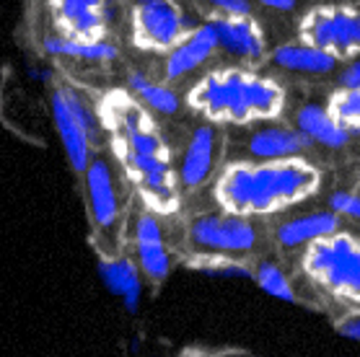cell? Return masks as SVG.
<instances>
[{
	"mask_svg": "<svg viewBox=\"0 0 360 357\" xmlns=\"http://www.w3.org/2000/svg\"><path fill=\"white\" fill-rule=\"evenodd\" d=\"M215 8V13L223 16H236V13H249V0H207Z\"/></svg>",
	"mask_w": 360,
	"mask_h": 357,
	"instance_id": "cell-26",
	"label": "cell"
},
{
	"mask_svg": "<svg viewBox=\"0 0 360 357\" xmlns=\"http://www.w3.org/2000/svg\"><path fill=\"white\" fill-rule=\"evenodd\" d=\"M321 187V171L303 155L280 161H233L215 178L218 207L244 218L275 215L306 202Z\"/></svg>",
	"mask_w": 360,
	"mask_h": 357,
	"instance_id": "cell-2",
	"label": "cell"
},
{
	"mask_svg": "<svg viewBox=\"0 0 360 357\" xmlns=\"http://www.w3.org/2000/svg\"><path fill=\"white\" fill-rule=\"evenodd\" d=\"M254 280L262 287L264 292H270L272 298H280V301L288 303H301V295L295 292L290 277L283 272V269L270 259H262L257 267H254Z\"/></svg>",
	"mask_w": 360,
	"mask_h": 357,
	"instance_id": "cell-22",
	"label": "cell"
},
{
	"mask_svg": "<svg viewBox=\"0 0 360 357\" xmlns=\"http://www.w3.org/2000/svg\"><path fill=\"white\" fill-rule=\"evenodd\" d=\"M257 3H262L264 8L280 11V13H285V11L295 8V0H257Z\"/></svg>",
	"mask_w": 360,
	"mask_h": 357,
	"instance_id": "cell-28",
	"label": "cell"
},
{
	"mask_svg": "<svg viewBox=\"0 0 360 357\" xmlns=\"http://www.w3.org/2000/svg\"><path fill=\"white\" fill-rule=\"evenodd\" d=\"M327 109L347 127L352 138H360V89H340L329 93Z\"/></svg>",
	"mask_w": 360,
	"mask_h": 357,
	"instance_id": "cell-23",
	"label": "cell"
},
{
	"mask_svg": "<svg viewBox=\"0 0 360 357\" xmlns=\"http://www.w3.org/2000/svg\"><path fill=\"white\" fill-rule=\"evenodd\" d=\"M127 91L156 114H166V117H169V114L179 112V106H181L179 96H176L169 86L150 81L146 73H138V70L127 75Z\"/></svg>",
	"mask_w": 360,
	"mask_h": 357,
	"instance_id": "cell-20",
	"label": "cell"
},
{
	"mask_svg": "<svg viewBox=\"0 0 360 357\" xmlns=\"http://www.w3.org/2000/svg\"><path fill=\"white\" fill-rule=\"evenodd\" d=\"M342 228V215L335 210H314L306 215H295L283 220L275 228V241L280 249H306L309 244L319 241L324 235Z\"/></svg>",
	"mask_w": 360,
	"mask_h": 357,
	"instance_id": "cell-15",
	"label": "cell"
},
{
	"mask_svg": "<svg viewBox=\"0 0 360 357\" xmlns=\"http://www.w3.org/2000/svg\"><path fill=\"white\" fill-rule=\"evenodd\" d=\"M303 269L316 287L360 306V238L340 228L314 241L306 246Z\"/></svg>",
	"mask_w": 360,
	"mask_h": 357,
	"instance_id": "cell-4",
	"label": "cell"
},
{
	"mask_svg": "<svg viewBox=\"0 0 360 357\" xmlns=\"http://www.w3.org/2000/svg\"><path fill=\"white\" fill-rule=\"evenodd\" d=\"M187 241L197 257H231L238 259L254 252L259 244V231L252 218L233 212H202L189 220Z\"/></svg>",
	"mask_w": 360,
	"mask_h": 357,
	"instance_id": "cell-7",
	"label": "cell"
},
{
	"mask_svg": "<svg viewBox=\"0 0 360 357\" xmlns=\"http://www.w3.org/2000/svg\"><path fill=\"white\" fill-rule=\"evenodd\" d=\"M213 24L218 29V41L226 55L246 63H257L267 57V37L252 13H236V16L218 13Z\"/></svg>",
	"mask_w": 360,
	"mask_h": 357,
	"instance_id": "cell-13",
	"label": "cell"
},
{
	"mask_svg": "<svg viewBox=\"0 0 360 357\" xmlns=\"http://www.w3.org/2000/svg\"><path fill=\"white\" fill-rule=\"evenodd\" d=\"M329 207L335 212H340L342 218H350V220H358L360 223V195L355 192H332L329 197Z\"/></svg>",
	"mask_w": 360,
	"mask_h": 357,
	"instance_id": "cell-24",
	"label": "cell"
},
{
	"mask_svg": "<svg viewBox=\"0 0 360 357\" xmlns=\"http://www.w3.org/2000/svg\"><path fill=\"white\" fill-rule=\"evenodd\" d=\"M98 119L117 163L148 210L156 215L179 210V171L174 169L172 150L150 109L127 91H109L98 106Z\"/></svg>",
	"mask_w": 360,
	"mask_h": 357,
	"instance_id": "cell-1",
	"label": "cell"
},
{
	"mask_svg": "<svg viewBox=\"0 0 360 357\" xmlns=\"http://www.w3.org/2000/svg\"><path fill=\"white\" fill-rule=\"evenodd\" d=\"M192 29L174 0H135L130 11V39L143 52L169 55Z\"/></svg>",
	"mask_w": 360,
	"mask_h": 357,
	"instance_id": "cell-8",
	"label": "cell"
},
{
	"mask_svg": "<svg viewBox=\"0 0 360 357\" xmlns=\"http://www.w3.org/2000/svg\"><path fill=\"white\" fill-rule=\"evenodd\" d=\"M47 6L58 34L75 39H104L107 0H47Z\"/></svg>",
	"mask_w": 360,
	"mask_h": 357,
	"instance_id": "cell-11",
	"label": "cell"
},
{
	"mask_svg": "<svg viewBox=\"0 0 360 357\" xmlns=\"http://www.w3.org/2000/svg\"><path fill=\"white\" fill-rule=\"evenodd\" d=\"M218 153H221V132L215 130L213 122L200 124L195 132L189 135L184 155L179 163V184L189 192L200 189L210 178L218 163Z\"/></svg>",
	"mask_w": 360,
	"mask_h": 357,
	"instance_id": "cell-12",
	"label": "cell"
},
{
	"mask_svg": "<svg viewBox=\"0 0 360 357\" xmlns=\"http://www.w3.org/2000/svg\"><path fill=\"white\" fill-rule=\"evenodd\" d=\"M295 127L306 135L309 143H316V145L332 148V150H340L350 143V132L345 127L335 114L329 112L327 106L319 104H306L298 109L295 114Z\"/></svg>",
	"mask_w": 360,
	"mask_h": 357,
	"instance_id": "cell-16",
	"label": "cell"
},
{
	"mask_svg": "<svg viewBox=\"0 0 360 357\" xmlns=\"http://www.w3.org/2000/svg\"><path fill=\"white\" fill-rule=\"evenodd\" d=\"M337 332L342 337H350V339H360V311H350L345 313L340 321H337Z\"/></svg>",
	"mask_w": 360,
	"mask_h": 357,
	"instance_id": "cell-25",
	"label": "cell"
},
{
	"mask_svg": "<svg viewBox=\"0 0 360 357\" xmlns=\"http://www.w3.org/2000/svg\"><path fill=\"white\" fill-rule=\"evenodd\" d=\"M44 52L52 57H70V60H86V63H109L117 57V47L107 39H75V37H47Z\"/></svg>",
	"mask_w": 360,
	"mask_h": 357,
	"instance_id": "cell-19",
	"label": "cell"
},
{
	"mask_svg": "<svg viewBox=\"0 0 360 357\" xmlns=\"http://www.w3.org/2000/svg\"><path fill=\"white\" fill-rule=\"evenodd\" d=\"M101 275L109 287L120 292L130 309H135L140 298L138 264H132L130 259H122V257H107V259H101Z\"/></svg>",
	"mask_w": 360,
	"mask_h": 357,
	"instance_id": "cell-21",
	"label": "cell"
},
{
	"mask_svg": "<svg viewBox=\"0 0 360 357\" xmlns=\"http://www.w3.org/2000/svg\"><path fill=\"white\" fill-rule=\"evenodd\" d=\"M272 63L283 70L290 73H303V75H327L337 67V60L327 55L324 49L306 44V41H285L280 47L272 49Z\"/></svg>",
	"mask_w": 360,
	"mask_h": 357,
	"instance_id": "cell-18",
	"label": "cell"
},
{
	"mask_svg": "<svg viewBox=\"0 0 360 357\" xmlns=\"http://www.w3.org/2000/svg\"><path fill=\"white\" fill-rule=\"evenodd\" d=\"M311 145L298 127H262L249 138V155L257 161H280L295 158Z\"/></svg>",
	"mask_w": 360,
	"mask_h": 357,
	"instance_id": "cell-17",
	"label": "cell"
},
{
	"mask_svg": "<svg viewBox=\"0 0 360 357\" xmlns=\"http://www.w3.org/2000/svg\"><path fill=\"white\" fill-rule=\"evenodd\" d=\"M83 176H86V197H89L94 228L96 233L109 238L120 231V223H122V192H120L117 174L109 161L94 158L89 169L83 171Z\"/></svg>",
	"mask_w": 360,
	"mask_h": 357,
	"instance_id": "cell-9",
	"label": "cell"
},
{
	"mask_svg": "<svg viewBox=\"0 0 360 357\" xmlns=\"http://www.w3.org/2000/svg\"><path fill=\"white\" fill-rule=\"evenodd\" d=\"M218 49H221V41H218V29H215L213 21L192 26L187 37L166 55V78L179 81L184 75L195 73L197 67H202Z\"/></svg>",
	"mask_w": 360,
	"mask_h": 357,
	"instance_id": "cell-14",
	"label": "cell"
},
{
	"mask_svg": "<svg viewBox=\"0 0 360 357\" xmlns=\"http://www.w3.org/2000/svg\"><path fill=\"white\" fill-rule=\"evenodd\" d=\"M132 244H135V259L138 269L150 280L161 283L172 272V254L166 252L164 228L158 223V215L153 210H140L132 223Z\"/></svg>",
	"mask_w": 360,
	"mask_h": 357,
	"instance_id": "cell-10",
	"label": "cell"
},
{
	"mask_svg": "<svg viewBox=\"0 0 360 357\" xmlns=\"http://www.w3.org/2000/svg\"><path fill=\"white\" fill-rule=\"evenodd\" d=\"M340 86H342V89H360V60L350 63V65L340 73Z\"/></svg>",
	"mask_w": 360,
	"mask_h": 357,
	"instance_id": "cell-27",
	"label": "cell"
},
{
	"mask_svg": "<svg viewBox=\"0 0 360 357\" xmlns=\"http://www.w3.org/2000/svg\"><path fill=\"white\" fill-rule=\"evenodd\" d=\"M298 39L324 49L337 63L360 57V8L355 6H316L298 21Z\"/></svg>",
	"mask_w": 360,
	"mask_h": 357,
	"instance_id": "cell-6",
	"label": "cell"
},
{
	"mask_svg": "<svg viewBox=\"0 0 360 357\" xmlns=\"http://www.w3.org/2000/svg\"><path fill=\"white\" fill-rule=\"evenodd\" d=\"M52 122L65 148V155L75 171H86L94 161V148L101 138V119L89 101L70 86H60L52 91Z\"/></svg>",
	"mask_w": 360,
	"mask_h": 357,
	"instance_id": "cell-5",
	"label": "cell"
},
{
	"mask_svg": "<svg viewBox=\"0 0 360 357\" xmlns=\"http://www.w3.org/2000/svg\"><path fill=\"white\" fill-rule=\"evenodd\" d=\"M192 112L213 124L272 122L285 112V89L249 67H218L189 89Z\"/></svg>",
	"mask_w": 360,
	"mask_h": 357,
	"instance_id": "cell-3",
	"label": "cell"
},
{
	"mask_svg": "<svg viewBox=\"0 0 360 357\" xmlns=\"http://www.w3.org/2000/svg\"><path fill=\"white\" fill-rule=\"evenodd\" d=\"M215 357H257L252 352H241V349H226V352H218Z\"/></svg>",
	"mask_w": 360,
	"mask_h": 357,
	"instance_id": "cell-29",
	"label": "cell"
}]
</instances>
